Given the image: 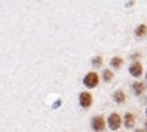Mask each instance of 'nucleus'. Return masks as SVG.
I'll list each match as a JSON object with an SVG mask.
<instances>
[{
    "label": "nucleus",
    "instance_id": "1",
    "mask_svg": "<svg viewBox=\"0 0 147 132\" xmlns=\"http://www.w3.org/2000/svg\"><path fill=\"white\" fill-rule=\"evenodd\" d=\"M83 83H85V86H88V88H95L97 83H98V76L95 73H88L85 76V79H83Z\"/></svg>",
    "mask_w": 147,
    "mask_h": 132
},
{
    "label": "nucleus",
    "instance_id": "2",
    "mask_svg": "<svg viewBox=\"0 0 147 132\" xmlns=\"http://www.w3.org/2000/svg\"><path fill=\"white\" fill-rule=\"evenodd\" d=\"M104 126H106V122H104V117H102V116H95L92 119V128H94V131L101 132L102 129H104Z\"/></svg>",
    "mask_w": 147,
    "mask_h": 132
},
{
    "label": "nucleus",
    "instance_id": "3",
    "mask_svg": "<svg viewBox=\"0 0 147 132\" xmlns=\"http://www.w3.org/2000/svg\"><path fill=\"white\" fill-rule=\"evenodd\" d=\"M109 126H110V129H113V131L119 129V126H120V116H119V114H116V113H111L110 114V117H109Z\"/></svg>",
    "mask_w": 147,
    "mask_h": 132
},
{
    "label": "nucleus",
    "instance_id": "4",
    "mask_svg": "<svg viewBox=\"0 0 147 132\" xmlns=\"http://www.w3.org/2000/svg\"><path fill=\"white\" fill-rule=\"evenodd\" d=\"M79 101H80V105H82V107H85V108L89 107V105L92 104V95H91L89 92H82Z\"/></svg>",
    "mask_w": 147,
    "mask_h": 132
},
{
    "label": "nucleus",
    "instance_id": "5",
    "mask_svg": "<svg viewBox=\"0 0 147 132\" xmlns=\"http://www.w3.org/2000/svg\"><path fill=\"white\" fill-rule=\"evenodd\" d=\"M129 73H131V76H134V77L141 76V73H143L141 64H140V63H132L131 67H129Z\"/></svg>",
    "mask_w": 147,
    "mask_h": 132
},
{
    "label": "nucleus",
    "instance_id": "6",
    "mask_svg": "<svg viewBox=\"0 0 147 132\" xmlns=\"http://www.w3.org/2000/svg\"><path fill=\"white\" fill-rule=\"evenodd\" d=\"M132 89H134L135 95H141V94L144 92V89H146V86H144V83H140V82H135V83L132 85Z\"/></svg>",
    "mask_w": 147,
    "mask_h": 132
},
{
    "label": "nucleus",
    "instance_id": "7",
    "mask_svg": "<svg viewBox=\"0 0 147 132\" xmlns=\"http://www.w3.org/2000/svg\"><path fill=\"white\" fill-rule=\"evenodd\" d=\"M123 122H125V126H126V128H132V126H134V116H132L131 113H126Z\"/></svg>",
    "mask_w": 147,
    "mask_h": 132
},
{
    "label": "nucleus",
    "instance_id": "8",
    "mask_svg": "<svg viewBox=\"0 0 147 132\" xmlns=\"http://www.w3.org/2000/svg\"><path fill=\"white\" fill-rule=\"evenodd\" d=\"M146 33H147V27H146L144 24H141L140 27L135 30V36H138V37H144V36H146Z\"/></svg>",
    "mask_w": 147,
    "mask_h": 132
},
{
    "label": "nucleus",
    "instance_id": "9",
    "mask_svg": "<svg viewBox=\"0 0 147 132\" xmlns=\"http://www.w3.org/2000/svg\"><path fill=\"white\" fill-rule=\"evenodd\" d=\"M113 96H115V100H116L117 102H123V101H125V94H123L122 91H116Z\"/></svg>",
    "mask_w": 147,
    "mask_h": 132
},
{
    "label": "nucleus",
    "instance_id": "10",
    "mask_svg": "<svg viewBox=\"0 0 147 132\" xmlns=\"http://www.w3.org/2000/svg\"><path fill=\"white\" fill-rule=\"evenodd\" d=\"M110 64H111V67H115V68H119L120 65H122V58L116 57V58H113V59L110 61Z\"/></svg>",
    "mask_w": 147,
    "mask_h": 132
},
{
    "label": "nucleus",
    "instance_id": "11",
    "mask_svg": "<svg viewBox=\"0 0 147 132\" xmlns=\"http://www.w3.org/2000/svg\"><path fill=\"white\" fill-rule=\"evenodd\" d=\"M111 77H113V73H111L110 70H106L104 71V80L109 82V80H111Z\"/></svg>",
    "mask_w": 147,
    "mask_h": 132
},
{
    "label": "nucleus",
    "instance_id": "12",
    "mask_svg": "<svg viewBox=\"0 0 147 132\" xmlns=\"http://www.w3.org/2000/svg\"><path fill=\"white\" fill-rule=\"evenodd\" d=\"M92 64H94L95 67L101 65V64H102V58H101V57H95V58H94V61H92Z\"/></svg>",
    "mask_w": 147,
    "mask_h": 132
},
{
    "label": "nucleus",
    "instance_id": "13",
    "mask_svg": "<svg viewBox=\"0 0 147 132\" xmlns=\"http://www.w3.org/2000/svg\"><path fill=\"white\" fill-rule=\"evenodd\" d=\"M135 132H144V131H141V129H137Z\"/></svg>",
    "mask_w": 147,
    "mask_h": 132
},
{
    "label": "nucleus",
    "instance_id": "14",
    "mask_svg": "<svg viewBox=\"0 0 147 132\" xmlns=\"http://www.w3.org/2000/svg\"><path fill=\"white\" fill-rule=\"evenodd\" d=\"M146 129H147V122H146Z\"/></svg>",
    "mask_w": 147,
    "mask_h": 132
},
{
    "label": "nucleus",
    "instance_id": "15",
    "mask_svg": "<svg viewBox=\"0 0 147 132\" xmlns=\"http://www.w3.org/2000/svg\"><path fill=\"white\" fill-rule=\"evenodd\" d=\"M146 77H147V76H146Z\"/></svg>",
    "mask_w": 147,
    "mask_h": 132
}]
</instances>
